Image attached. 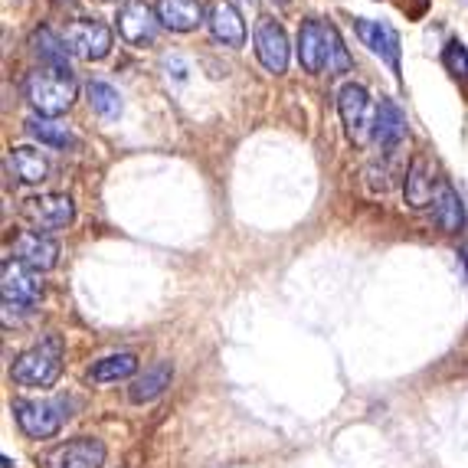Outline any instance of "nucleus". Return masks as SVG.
I'll return each mask as SVG.
<instances>
[{
  "mask_svg": "<svg viewBox=\"0 0 468 468\" xmlns=\"http://www.w3.org/2000/svg\"><path fill=\"white\" fill-rule=\"evenodd\" d=\"M252 39H256L259 63L266 66L269 72H275V76H279V72L289 69V37H285V30L275 24L272 16H259Z\"/></svg>",
  "mask_w": 468,
  "mask_h": 468,
  "instance_id": "obj_8",
  "label": "nucleus"
},
{
  "mask_svg": "<svg viewBox=\"0 0 468 468\" xmlns=\"http://www.w3.org/2000/svg\"><path fill=\"white\" fill-rule=\"evenodd\" d=\"M445 66H449L455 76H465L468 79V49L462 47L459 39H452V43L445 47Z\"/></svg>",
  "mask_w": 468,
  "mask_h": 468,
  "instance_id": "obj_26",
  "label": "nucleus"
},
{
  "mask_svg": "<svg viewBox=\"0 0 468 468\" xmlns=\"http://www.w3.org/2000/svg\"><path fill=\"white\" fill-rule=\"evenodd\" d=\"M27 132H30L39 144H49V148H72V144H76V134H72L63 122H56V118H47V115L30 118V122H27Z\"/></svg>",
  "mask_w": 468,
  "mask_h": 468,
  "instance_id": "obj_22",
  "label": "nucleus"
},
{
  "mask_svg": "<svg viewBox=\"0 0 468 468\" xmlns=\"http://www.w3.org/2000/svg\"><path fill=\"white\" fill-rule=\"evenodd\" d=\"M33 53L39 56V63L47 66H56V69H69V47H66L63 37H56L53 30H37L33 33Z\"/></svg>",
  "mask_w": 468,
  "mask_h": 468,
  "instance_id": "obj_21",
  "label": "nucleus"
},
{
  "mask_svg": "<svg viewBox=\"0 0 468 468\" xmlns=\"http://www.w3.org/2000/svg\"><path fill=\"white\" fill-rule=\"evenodd\" d=\"M406 134V118L403 112L393 105L390 99L377 105V122H374V138L380 141L383 148H397Z\"/></svg>",
  "mask_w": 468,
  "mask_h": 468,
  "instance_id": "obj_19",
  "label": "nucleus"
},
{
  "mask_svg": "<svg viewBox=\"0 0 468 468\" xmlns=\"http://www.w3.org/2000/svg\"><path fill=\"white\" fill-rule=\"evenodd\" d=\"M324 69H328V76H341V72L351 69V53L344 49L341 33L331 24L324 27Z\"/></svg>",
  "mask_w": 468,
  "mask_h": 468,
  "instance_id": "obj_25",
  "label": "nucleus"
},
{
  "mask_svg": "<svg viewBox=\"0 0 468 468\" xmlns=\"http://www.w3.org/2000/svg\"><path fill=\"white\" fill-rule=\"evenodd\" d=\"M171 377H174L171 364H167V360H157V364H151V367L132 383L128 397H132V403H151V399H157L171 387Z\"/></svg>",
  "mask_w": 468,
  "mask_h": 468,
  "instance_id": "obj_17",
  "label": "nucleus"
},
{
  "mask_svg": "<svg viewBox=\"0 0 468 468\" xmlns=\"http://www.w3.org/2000/svg\"><path fill=\"white\" fill-rule=\"evenodd\" d=\"M14 416L27 436L49 439L59 432L69 413H66V399H14Z\"/></svg>",
  "mask_w": 468,
  "mask_h": 468,
  "instance_id": "obj_4",
  "label": "nucleus"
},
{
  "mask_svg": "<svg viewBox=\"0 0 468 468\" xmlns=\"http://www.w3.org/2000/svg\"><path fill=\"white\" fill-rule=\"evenodd\" d=\"M298 63L304 72L324 69V24L318 20H304L298 30Z\"/></svg>",
  "mask_w": 468,
  "mask_h": 468,
  "instance_id": "obj_16",
  "label": "nucleus"
},
{
  "mask_svg": "<svg viewBox=\"0 0 468 468\" xmlns=\"http://www.w3.org/2000/svg\"><path fill=\"white\" fill-rule=\"evenodd\" d=\"M354 30H357L360 43H364L370 53L380 56L393 72H399V33L393 30L390 24H380V20H357Z\"/></svg>",
  "mask_w": 468,
  "mask_h": 468,
  "instance_id": "obj_11",
  "label": "nucleus"
},
{
  "mask_svg": "<svg viewBox=\"0 0 468 468\" xmlns=\"http://www.w3.org/2000/svg\"><path fill=\"white\" fill-rule=\"evenodd\" d=\"M272 4H275V7H285V4H289V0H272Z\"/></svg>",
  "mask_w": 468,
  "mask_h": 468,
  "instance_id": "obj_28",
  "label": "nucleus"
},
{
  "mask_svg": "<svg viewBox=\"0 0 468 468\" xmlns=\"http://www.w3.org/2000/svg\"><path fill=\"white\" fill-rule=\"evenodd\" d=\"M157 20L174 33H190L200 27L203 10L197 0H157Z\"/></svg>",
  "mask_w": 468,
  "mask_h": 468,
  "instance_id": "obj_14",
  "label": "nucleus"
},
{
  "mask_svg": "<svg viewBox=\"0 0 468 468\" xmlns=\"http://www.w3.org/2000/svg\"><path fill=\"white\" fill-rule=\"evenodd\" d=\"M465 262H468V250H465Z\"/></svg>",
  "mask_w": 468,
  "mask_h": 468,
  "instance_id": "obj_29",
  "label": "nucleus"
},
{
  "mask_svg": "<svg viewBox=\"0 0 468 468\" xmlns=\"http://www.w3.org/2000/svg\"><path fill=\"white\" fill-rule=\"evenodd\" d=\"M436 184L439 180H432V167L422 161V157H416L413 165H410V171H406V203L410 207H426V203H432V197H436Z\"/></svg>",
  "mask_w": 468,
  "mask_h": 468,
  "instance_id": "obj_18",
  "label": "nucleus"
},
{
  "mask_svg": "<svg viewBox=\"0 0 468 468\" xmlns=\"http://www.w3.org/2000/svg\"><path fill=\"white\" fill-rule=\"evenodd\" d=\"M138 370V357L132 351H122V354H109V357L95 360V367L89 370V383H115V380H125Z\"/></svg>",
  "mask_w": 468,
  "mask_h": 468,
  "instance_id": "obj_20",
  "label": "nucleus"
},
{
  "mask_svg": "<svg viewBox=\"0 0 468 468\" xmlns=\"http://www.w3.org/2000/svg\"><path fill=\"white\" fill-rule=\"evenodd\" d=\"M63 39L79 59H105L112 53V30L99 20H72Z\"/></svg>",
  "mask_w": 468,
  "mask_h": 468,
  "instance_id": "obj_7",
  "label": "nucleus"
},
{
  "mask_svg": "<svg viewBox=\"0 0 468 468\" xmlns=\"http://www.w3.org/2000/svg\"><path fill=\"white\" fill-rule=\"evenodd\" d=\"M59 370H63V337L49 335L37 347L20 354L10 374L24 387H53L59 380Z\"/></svg>",
  "mask_w": 468,
  "mask_h": 468,
  "instance_id": "obj_2",
  "label": "nucleus"
},
{
  "mask_svg": "<svg viewBox=\"0 0 468 468\" xmlns=\"http://www.w3.org/2000/svg\"><path fill=\"white\" fill-rule=\"evenodd\" d=\"M86 95H89V105H92L101 118L122 115V95H118V89L109 86V82H99V79H95V82H89Z\"/></svg>",
  "mask_w": 468,
  "mask_h": 468,
  "instance_id": "obj_24",
  "label": "nucleus"
},
{
  "mask_svg": "<svg viewBox=\"0 0 468 468\" xmlns=\"http://www.w3.org/2000/svg\"><path fill=\"white\" fill-rule=\"evenodd\" d=\"M207 24H210L213 39L223 47H242L246 43V24H242L239 10L229 0H213L210 10H207Z\"/></svg>",
  "mask_w": 468,
  "mask_h": 468,
  "instance_id": "obj_12",
  "label": "nucleus"
},
{
  "mask_svg": "<svg viewBox=\"0 0 468 468\" xmlns=\"http://www.w3.org/2000/svg\"><path fill=\"white\" fill-rule=\"evenodd\" d=\"M14 256L37 272H47L59 262V246L43 233H20L14 242Z\"/></svg>",
  "mask_w": 468,
  "mask_h": 468,
  "instance_id": "obj_13",
  "label": "nucleus"
},
{
  "mask_svg": "<svg viewBox=\"0 0 468 468\" xmlns=\"http://www.w3.org/2000/svg\"><path fill=\"white\" fill-rule=\"evenodd\" d=\"M337 112H341V122L347 128V138L354 144H367L374 138V122H377V112L370 105V95L364 86H344L337 92Z\"/></svg>",
  "mask_w": 468,
  "mask_h": 468,
  "instance_id": "obj_3",
  "label": "nucleus"
},
{
  "mask_svg": "<svg viewBox=\"0 0 468 468\" xmlns=\"http://www.w3.org/2000/svg\"><path fill=\"white\" fill-rule=\"evenodd\" d=\"M56 4H66V7H72V4H76V0H56Z\"/></svg>",
  "mask_w": 468,
  "mask_h": 468,
  "instance_id": "obj_27",
  "label": "nucleus"
},
{
  "mask_svg": "<svg viewBox=\"0 0 468 468\" xmlns=\"http://www.w3.org/2000/svg\"><path fill=\"white\" fill-rule=\"evenodd\" d=\"M24 217L33 227V233H53V229L69 227L72 217H76V207L66 194H43L27 200Z\"/></svg>",
  "mask_w": 468,
  "mask_h": 468,
  "instance_id": "obj_5",
  "label": "nucleus"
},
{
  "mask_svg": "<svg viewBox=\"0 0 468 468\" xmlns=\"http://www.w3.org/2000/svg\"><path fill=\"white\" fill-rule=\"evenodd\" d=\"M10 167H14V174L24 180V184H39V180H47V174H49V161L33 148L10 151Z\"/></svg>",
  "mask_w": 468,
  "mask_h": 468,
  "instance_id": "obj_23",
  "label": "nucleus"
},
{
  "mask_svg": "<svg viewBox=\"0 0 468 468\" xmlns=\"http://www.w3.org/2000/svg\"><path fill=\"white\" fill-rule=\"evenodd\" d=\"M432 217L445 233H455L465 223V207H462V197L455 194V187L449 180H439L436 197H432Z\"/></svg>",
  "mask_w": 468,
  "mask_h": 468,
  "instance_id": "obj_15",
  "label": "nucleus"
},
{
  "mask_svg": "<svg viewBox=\"0 0 468 468\" xmlns=\"http://www.w3.org/2000/svg\"><path fill=\"white\" fill-rule=\"evenodd\" d=\"M0 292H4V302L7 304H24V308H30V304L39 302V295H43V282H39V272L37 269H30L27 262H20V259H14V262H4V269H0Z\"/></svg>",
  "mask_w": 468,
  "mask_h": 468,
  "instance_id": "obj_6",
  "label": "nucleus"
},
{
  "mask_svg": "<svg viewBox=\"0 0 468 468\" xmlns=\"http://www.w3.org/2000/svg\"><path fill=\"white\" fill-rule=\"evenodd\" d=\"M157 10H151L144 0H132L118 10V33L132 43V47H144V43H154L157 37Z\"/></svg>",
  "mask_w": 468,
  "mask_h": 468,
  "instance_id": "obj_10",
  "label": "nucleus"
},
{
  "mask_svg": "<svg viewBox=\"0 0 468 468\" xmlns=\"http://www.w3.org/2000/svg\"><path fill=\"white\" fill-rule=\"evenodd\" d=\"M105 465V445L92 436H79L72 442L56 445L47 455V468H101Z\"/></svg>",
  "mask_w": 468,
  "mask_h": 468,
  "instance_id": "obj_9",
  "label": "nucleus"
},
{
  "mask_svg": "<svg viewBox=\"0 0 468 468\" xmlns=\"http://www.w3.org/2000/svg\"><path fill=\"white\" fill-rule=\"evenodd\" d=\"M24 89H27V101L47 118L63 115L72 105V99H76V79H72V72L56 69V66H39V69H33L30 76H27Z\"/></svg>",
  "mask_w": 468,
  "mask_h": 468,
  "instance_id": "obj_1",
  "label": "nucleus"
}]
</instances>
